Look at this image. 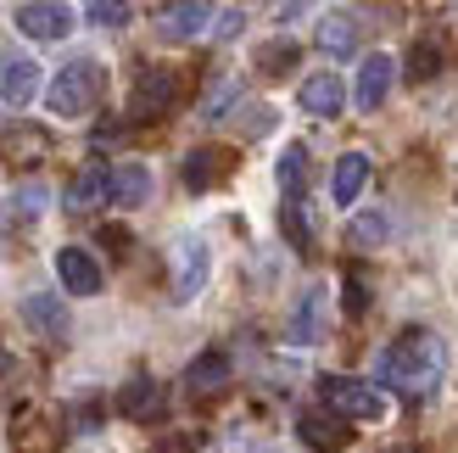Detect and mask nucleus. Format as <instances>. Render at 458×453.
I'll return each instance as SVG.
<instances>
[{"label": "nucleus", "instance_id": "8", "mask_svg": "<svg viewBox=\"0 0 458 453\" xmlns=\"http://www.w3.org/2000/svg\"><path fill=\"white\" fill-rule=\"evenodd\" d=\"M34 96H39V62L17 56V51H0V101H6V107H29Z\"/></svg>", "mask_w": 458, "mask_h": 453}, {"label": "nucleus", "instance_id": "2", "mask_svg": "<svg viewBox=\"0 0 458 453\" xmlns=\"http://www.w3.org/2000/svg\"><path fill=\"white\" fill-rule=\"evenodd\" d=\"M106 96V73H101V62H67L62 73L51 79V90H45V107L56 112V118H84V112H96V101Z\"/></svg>", "mask_w": 458, "mask_h": 453}, {"label": "nucleus", "instance_id": "29", "mask_svg": "<svg viewBox=\"0 0 458 453\" xmlns=\"http://www.w3.org/2000/svg\"><path fill=\"white\" fill-rule=\"evenodd\" d=\"M386 235V213H363L358 224H352V241L358 246H369V241H380Z\"/></svg>", "mask_w": 458, "mask_h": 453}, {"label": "nucleus", "instance_id": "31", "mask_svg": "<svg viewBox=\"0 0 458 453\" xmlns=\"http://www.w3.org/2000/svg\"><path fill=\"white\" fill-rule=\"evenodd\" d=\"M268 124H274V112H268V107H251L246 118H241V129H246V134H268Z\"/></svg>", "mask_w": 458, "mask_h": 453}, {"label": "nucleus", "instance_id": "5", "mask_svg": "<svg viewBox=\"0 0 458 453\" xmlns=\"http://www.w3.org/2000/svg\"><path fill=\"white\" fill-rule=\"evenodd\" d=\"M208 22H213V0H168V6H157V34L174 45L208 34Z\"/></svg>", "mask_w": 458, "mask_h": 453}, {"label": "nucleus", "instance_id": "21", "mask_svg": "<svg viewBox=\"0 0 458 453\" xmlns=\"http://www.w3.org/2000/svg\"><path fill=\"white\" fill-rule=\"evenodd\" d=\"M151 196V168L146 163H118L112 168V208H140Z\"/></svg>", "mask_w": 458, "mask_h": 453}, {"label": "nucleus", "instance_id": "4", "mask_svg": "<svg viewBox=\"0 0 458 453\" xmlns=\"http://www.w3.org/2000/svg\"><path fill=\"white\" fill-rule=\"evenodd\" d=\"M347 415H335L330 409V403H325V409H302V415H296V437H302L313 453H347L352 448V432H347Z\"/></svg>", "mask_w": 458, "mask_h": 453}, {"label": "nucleus", "instance_id": "11", "mask_svg": "<svg viewBox=\"0 0 458 453\" xmlns=\"http://www.w3.org/2000/svg\"><path fill=\"white\" fill-rule=\"evenodd\" d=\"M174 96H179V79L168 73V67H146L140 73V84H134V118H163V112L174 107Z\"/></svg>", "mask_w": 458, "mask_h": 453}, {"label": "nucleus", "instance_id": "7", "mask_svg": "<svg viewBox=\"0 0 458 453\" xmlns=\"http://www.w3.org/2000/svg\"><path fill=\"white\" fill-rule=\"evenodd\" d=\"M201 286H208V241L185 235L174 246V303H191Z\"/></svg>", "mask_w": 458, "mask_h": 453}, {"label": "nucleus", "instance_id": "3", "mask_svg": "<svg viewBox=\"0 0 458 453\" xmlns=\"http://www.w3.org/2000/svg\"><path fill=\"white\" fill-rule=\"evenodd\" d=\"M318 403H330L347 420H386V392L375 380H358V375H325L318 380Z\"/></svg>", "mask_w": 458, "mask_h": 453}, {"label": "nucleus", "instance_id": "20", "mask_svg": "<svg viewBox=\"0 0 458 453\" xmlns=\"http://www.w3.org/2000/svg\"><path fill=\"white\" fill-rule=\"evenodd\" d=\"M185 387H191V397H218L229 387V358L224 353H201L185 370Z\"/></svg>", "mask_w": 458, "mask_h": 453}, {"label": "nucleus", "instance_id": "32", "mask_svg": "<svg viewBox=\"0 0 458 453\" xmlns=\"http://www.w3.org/2000/svg\"><path fill=\"white\" fill-rule=\"evenodd\" d=\"M363 308H369V297H363V280L347 275V313H363Z\"/></svg>", "mask_w": 458, "mask_h": 453}, {"label": "nucleus", "instance_id": "27", "mask_svg": "<svg viewBox=\"0 0 458 453\" xmlns=\"http://www.w3.org/2000/svg\"><path fill=\"white\" fill-rule=\"evenodd\" d=\"M89 6V17L101 22V29H123L129 22V0H84Z\"/></svg>", "mask_w": 458, "mask_h": 453}, {"label": "nucleus", "instance_id": "1", "mask_svg": "<svg viewBox=\"0 0 458 453\" xmlns=\"http://www.w3.org/2000/svg\"><path fill=\"white\" fill-rule=\"evenodd\" d=\"M375 375H380V387H392L397 397H408V403H425L430 392L442 387V375H447V342L437 330H403L392 347L380 353V364H375Z\"/></svg>", "mask_w": 458, "mask_h": 453}, {"label": "nucleus", "instance_id": "10", "mask_svg": "<svg viewBox=\"0 0 458 453\" xmlns=\"http://www.w3.org/2000/svg\"><path fill=\"white\" fill-rule=\"evenodd\" d=\"M56 280L67 297H96L101 291V263L84 252V246H62L56 252Z\"/></svg>", "mask_w": 458, "mask_h": 453}, {"label": "nucleus", "instance_id": "15", "mask_svg": "<svg viewBox=\"0 0 458 453\" xmlns=\"http://www.w3.org/2000/svg\"><path fill=\"white\" fill-rule=\"evenodd\" d=\"M325 308H330V291L325 286H308L302 303H296V313H291V342L296 347H313L318 336H325Z\"/></svg>", "mask_w": 458, "mask_h": 453}, {"label": "nucleus", "instance_id": "23", "mask_svg": "<svg viewBox=\"0 0 458 453\" xmlns=\"http://www.w3.org/2000/svg\"><path fill=\"white\" fill-rule=\"evenodd\" d=\"M318 51L325 56H352L358 51V22L347 12H330L325 22H318Z\"/></svg>", "mask_w": 458, "mask_h": 453}, {"label": "nucleus", "instance_id": "19", "mask_svg": "<svg viewBox=\"0 0 458 453\" xmlns=\"http://www.w3.org/2000/svg\"><path fill=\"white\" fill-rule=\"evenodd\" d=\"M363 185H369V157H363V151H347V157L335 163V174H330L335 208H352V201L363 196Z\"/></svg>", "mask_w": 458, "mask_h": 453}, {"label": "nucleus", "instance_id": "28", "mask_svg": "<svg viewBox=\"0 0 458 453\" xmlns=\"http://www.w3.org/2000/svg\"><path fill=\"white\" fill-rule=\"evenodd\" d=\"M12 208H17L22 218H39V208H45V185H22V191L12 196Z\"/></svg>", "mask_w": 458, "mask_h": 453}, {"label": "nucleus", "instance_id": "13", "mask_svg": "<svg viewBox=\"0 0 458 453\" xmlns=\"http://www.w3.org/2000/svg\"><path fill=\"white\" fill-rule=\"evenodd\" d=\"M163 409H168V392L157 387V380H146V375H134L129 387L118 392V415H123V420L151 425V420H163Z\"/></svg>", "mask_w": 458, "mask_h": 453}, {"label": "nucleus", "instance_id": "9", "mask_svg": "<svg viewBox=\"0 0 458 453\" xmlns=\"http://www.w3.org/2000/svg\"><path fill=\"white\" fill-rule=\"evenodd\" d=\"M179 174H185V191H213V185H224V179L235 174V151H224V146H196Z\"/></svg>", "mask_w": 458, "mask_h": 453}, {"label": "nucleus", "instance_id": "22", "mask_svg": "<svg viewBox=\"0 0 458 453\" xmlns=\"http://www.w3.org/2000/svg\"><path fill=\"white\" fill-rule=\"evenodd\" d=\"M56 442H62V432H51L45 415H17L12 420V448L17 453H51Z\"/></svg>", "mask_w": 458, "mask_h": 453}, {"label": "nucleus", "instance_id": "24", "mask_svg": "<svg viewBox=\"0 0 458 453\" xmlns=\"http://www.w3.org/2000/svg\"><path fill=\"white\" fill-rule=\"evenodd\" d=\"M442 67H447V45L442 39H420L414 51H408V79H414V84L442 79Z\"/></svg>", "mask_w": 458, "mask_h": 453}, {"label": "nucleus", "instance_id": "16", "mask_svg": "<svg viewBox=\"0 0 458 453\" xmlns=\"http://www.w3.org/2000/svg\"><path fill=\"white\" fill-rule=\"evenodd\" d=\"M67 213H96V208H106L112 201V168H84L73 185H67Z\"/></svg>", "mask_w": 458, "mask_h": 453}, {"label": "nucleus", "instance_id": "25", "mask_svg": "<svg viewBox=\"0 0 458 453\" xmlns=\"http://www.w3.org/2000/svg\"><path fill=\"white\" fill-rule=\"evenodd\" d=\"M296 56H302V51H296L291 39H268L263 51H258V62H251V67H258L263 79H280V73H291V67H296Z\"/></svg>", "mask_w": 458, "mask_h": 453}, {"label": "nucleus", "instance_id": "12", "mask_svg": "<svg viewBox=\"0 0 458 453\" xmlns=\"http://www.w3.org/2000/svg\"><path fill=\"white\" fill-rule=\"evenodd\" d=\"M392 84H397V62L392 56H386V51L363 56V67H358V107L363 112H380L386 96H392Z\"/></svg>", "mask_w": 458, "mask_h": 453}, {"label": "nucleus", "instance_id": "30", "mask_svg": "<svg viewBox=\"0 0 458 453\" xmlns=\"http://www.w3.org/2000/svg\"><path fill=\"white\" fill-rule=\"evenodd\" d=\"M201 448V432H185V437H174V442H157L151 453H196Z\"/></svg>", "mask_w": 458, "mask_h": 453}, {"label": "nucleus", "instance_id": "14", "mask_svg": "<svg viewBox=\"0 0 458 453\" xmlns=\"http://www.w3.org/2000/svg\"><path fill=\"white\" fill-rule=\"evenodd\" d=\"M22 325L39 330L45 342H62V336H67V308H62V297H51V291H29V297H22Z\"/></svg>", "mask_w": 458, "mask_h": 453}, {"label": "nucleus", "instance_id": "18", "mask_svg": "<svg viewBox=\"0 0 458 453\" xmlns=\"http://www.w3.org/2000/svg\"><path fill=\"white\" fill-rule=\"evenodd\" d=\"M45 151H51V134H45V129H6V134H0V157H6L12 168L45 163Z\"/></svg>", "mask_w": 458, "mask_h": 453}, {"label": "nucleus", "instance_id": "17", "mask_svg": "<svg viewBox=\"0 0 458 453\" xmlns=\"http://www.w3.org/2000/svg\"><path fill=\"white\" fill-rule=\"evenodd\" d=\"M296 101H302V112H313V118H335L341 101H347V90H341V73H313V79H302Z\"/></svg>", "mask_w": 458, "mask_h": 453}, {"label": "nucleus", "instance_id": "6", "mask_svg": "<svg viewBox=\"0 0 458 453\" xmlns=\"http://www.w3.org/2000/svg\"><path fill=\"white\" fill-rule=\"evenodd\" d=\"M17 29L29 39H67L73 34V6H62V0H29V6H17Z\"/></svg>", "mask_w": 458, "mask_h": 453}, {"label": "nucleus", "instance_id": "26", "mask_svg": "<svg viewBox=\"0 0 458 453\" xmlns=\"http://www.w3.org/2000/svg\"><path fill=\"white\" fill-rule=\"evenodd\" d=\"M302 185H308V146H285V157H280V191L302 196Z\"/></svg>", "mask_w": 458, "mask_h": 453}, {"label": "nucleus", "instance_id": "33", "mask_svg": "<svg viewBox=\"0 0 458 453\" xmlns=\"http://www.w3.org/2000/svg\"><path fill=\"white\" fill-rule=\"evenodd\" d=\"M392 453H420V448H392Z\"/></svg>", "mask_w": 458, "mask_h": 453}]
</instances>
